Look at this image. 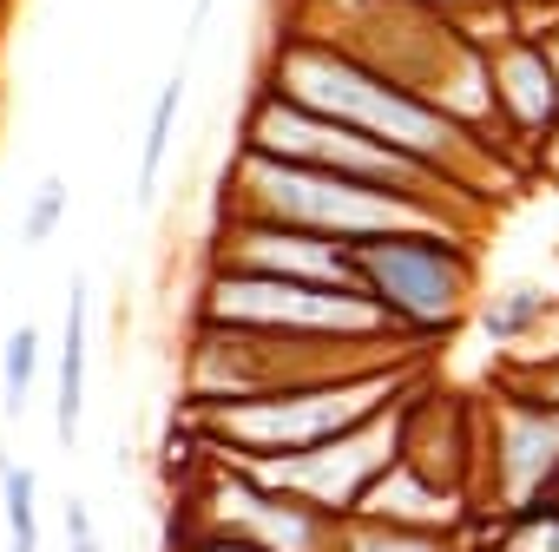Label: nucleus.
Returning <instances> with one entry per match:
<instances>
[{"instance_id":"23","label":"nucleus","mask_w":559,"mask_h":552,"mask_svg":"<svg viewBox=\"0 0 559 552\" xmlns=\"http://www.w3.org/2000/svg\"><path fill=\"white\" fill-rule=\"evenodd\" d=\"M60 526H67V552H106V545H99V526H93V506H86L80 493L60 500Z\"/></svg>"},{"instance_id":"26","label":"nucleus","mask_w":559,"mask_h":552,"mask_svg":"<svg viewBox=\"0 0 559 552\" xmlns=\"http://www.w3.org/2000/svg\"><path fill=\"white\" fill-rule=\"evenodd\" d=\"M415 8H428V14H448V21H454V14H467V8H474V0H415Z\"/></svg>"},{"instance_id":"5","label":"nucleus","mask_w":559,"mask_h":552,"mask_svg":"<svg viewBox=\"0 0 559 552\" xmlns=\"http://www.w3.org/2000/svg\"><path fill=\"white\" fill-rule=\"evenodd\" d=\"M237 145L250 152H270V158H290V165H310V171H336V178H356V184H376V191H402V197H435V204H454V211H480L493 217L480 197H467L461 184H448L441 171H428L421 158L343 125V119H323V112H304L297 99L270 93V86H250L243 99V125H237Z\"/></svg>"},{"instance_id":"18","label":"nucleus","mask_w":559,"mask_h":552,"mask_svg":"<svg viewBox=\"0 0 559 552\" xmlns=\"http://www.w3.org/2000/svg\"><path fill=\"white\" fill-rule=\"evenodd\" d=\"M336 552H474V539H454V532H415V526H389V519H362V513H349Z\"/></svg>"},{"instance_id":"13","label":"nucleus","mask_w":559,"mask_h":552,"mask_svg":"<svg viewBox=\"0 0 559 552\" xmlns=\"http://www.w3.org/2000/svg\"><path fill=\"white\" fill-rule=\"evenodd\" d=\"M356 513H362V519H389V526H415V532H454V539H474V532H480L474 493L441 487L435 473H421V467L402 460V454L369 480V493H362Z\"/></svg>"},{"instance_id":"29","label":"nucleus","mask_w":559,"mask_h":552,"mask_svg":"<svg viewBox=\"0 0 559 552\" xmlns=\"http://www.w3.org/2000/svg\"><path fill=\"white\" fill-rule=\"evenodd\" d=\"M0 421H8V401H0Z\"/></svg>"},{"instance_id":"14","label":"nucleus","mask_w":559,"mask_h":552,"mask_svg":"<svg viewBox=\"0 0 559 552\" xmlns=\"http://www.w3.org/2000/svg\"><path fill=\"white\" fill-rule=\"evenodd\" d=\"M86 362H93V290H67V323H60V356H53V434L73 447L86 421Z\"/></svg>"},{"instance_id":"9","label":"nucleus","mask_w":559,"mask_h":552,"mask_svg":"<svg viewBox=\"0 0 559 552\" xmlns=\"http://www.w3.org/2000/svg\"><path fill=\"white\" fill-rule=\"evenodd\" d=\"M395 454H402V401H395V408H382L376 421H362V428H349V434H336V441L310 447V454L257 460L250 473H257L263 487H276V493L310 500V506H323V513L349 519V513L362 506L369 480H376ZM230 467H237V460H230Z\"/></svg>"},{"instance_id":"7","label":"nucleus","mask_w":559,"mask_h":552,"mask_svg":"<svg viewBox=\"0 0 559 552\" xmlns=\"http://www.w3.org/2000/svg\"><path fill=\"white\" fill-rule=\"evenodd\" d=\"M171 532H217V539H243L263 552H336L343 519L263 487L250 467H230L191 447V473L171 506Z\"/></svg>"},{"instance_id":"28","label":"nucleus","mask_w":559,"mask_h":552,"mask_svg":"<svg viewBox=\"0 0 559 552\" xmlns=\"http://www.w3.org/2000/svg\"><path fill=\"white\" fill-rule=\"evenodd\" d=\"M8 8H14V0H0V53H8Z\"/></svg>"},{"instance_id":"12","label":"nucleus","mask_w":559,"mask_h":552,"mask_svg":"<svg viewBox=\"0 0 559 552\" xmlns=\"http://www.w3.org/2000/svg\"><path fill=\"white\" fill-rule=\"evenodd\" d=\"M487 80H493V119H500V145L513 152L520 171L539 165V152L552 145L559 132V80L546 67V53L513 34L487 53Z\"/></svg>"},{"instance_id":"10","label":"nucleus","mask_w":559,"mask_h":552,"mask_svg":"<svg viewBox=\"0 0 559 552\" xmlns=\"http://www.w3.org/2000/svg\"><path fill=\"white\" fill-rule=\"evenodd\" d=\"M211 217H217L211 237H204L211 269H250V276H284V284L362 290L356 243H336V237H317V230H284V224H257V217H224V211H211Z\"/></svg>"},{"instance_id":"31","label":"nucleus","mask_w":559,"mask_h":552,"mask_svg":"<svg viewBox=\"0 0 559 552\" xmlns=\"http://www.w3.org/2000/svg\"><path fill=\"white\" fill-rule=\"evenodd\" d=\"M474 552H480V545H474Z\"/></svg>"},{"instance_id":"30","label":"nucleus","mask_w":559,"mask_h":552,"mask_svg":"<svg viewBox=\"0 0 559 552\" xmlns=\"http://www.w3.org/2000/svg\"><path fill=\"white\" fill-rule=\"evenodd\" d=\"M552 500H559V493H552Z\"/></svg>"},{"instance_id":"24","label":"nucleus","mask_w":559,"mask_h":552,"mask_svg":"<svg viewBox=\"0 0 559 552\" xmlns=\"http://www.w3.org/2000/svg\"><path fill=\"white\" fill-rule=\"evenodd\" d=\"M165 552H263V545H243V539H217V532H171Z\"/></svg>"},{"instance_id":"6","label":"nucleus","mask_w":559,"mask_h":552,"mask_svg":"<svg viewBox=\"0 0 559 552\" xmlns=\"http://www.w3.org/2000/svg\"><path fill=\"white\" fill-rule=\"evenodd\" d=\"M362 290L395 316L402 336L441 349L480 303V250L454 230H402L356 243Z\"/></svg>"},{"instance_id":"15","label":"nucleus","mask_w":559,"mask_h":552,"mask_svg":"<svg viewBox=\"0 0 559 552\" xmlns=\"http://www.w3.org/2000/svg\"><path fill=\"white\" fill-rule=\"evenodd\" d=\"M546 310H552V290H539V284H513V290H493V297L474 303V329H480L493 349L513 356V349H526V343L539 336Z\"/></svg>"},{"instance_id":"20","label":"nucleus","mask_w":559,"mask_h":552,"mask_svg":"<svg viewBox=\"0 0 559 552\" xmlns=\"http://www.w3.org/2000/svg\"><path fill=\"white\" fill-rule=\"evenodd\" d=\"M40 329L34 323H21L8 343H0V401H8V421L14 415H27V401H34V388H40Z\"/></svg>"},{"instance_id":"1","label":"nucleus","mask_w":559,"mask_h":552,"mask_svg":"<svg viewBox=\"0 0 559 552\" xmlns=\"http://www.w3.org/2000/svg\"><path fill=\"white\" fill-rule=\"evenodd\" d=\"M257 86H270V93L297 99L304 112L343 119V125L382 139V145L421 158L428 171H441L448 184H461V191L480 197L487 211H500V204L513 197V184L526 178V171H520L513 158H500L480 132L454 125L441 106H428L421 93H408L402 80L376 73L369 60H356L349 47H336V40H323V34L284 27V34L270 40V53H263Z\"/></svg>"},{"instance_id":"8","label":"nucleus","mask_w":559,"mask_h":552,"mask_svg":"<svg viewBox=\"0 0 559 552\" xmlns=\"http://www.w3.org/2000/svg\"><path fill=\"white\" fill-rule=\"evenodd\" d=\"M559 493V408L480 382V519L546 506Z\"/></svg>"},{"instance_id":"11","label":"nucleus","mask_w":559,"mask_h":552,"mask_svg":"<svg viewBox=\"0 0 559 552\" xmlns=\"http://www.w3.org/2000/svg\"><path fill=\"white\" fill-rule=\"evenodd\" d=\"M402 460H415L441 487L474 493L480 506V388L421 375L402 395Z\"/></svg>"},{"instance_id":"19","label":"nucleus","mask_w":559,"mask_h":552,"mask_svg":"<svg viewBox=\"0 0 559 552\" xmlns=\"http://www.w3.org/2000/svg\"><path fill=\"white\" fill-rule=\"evenodd\" d=\"M0 519H8V552H40V473L8 454H0Z\"/></svg>"},{"instance_id":"4","label":"nucleus","mask_w":559,"mask_h":552,"mask_svg":"<svg viewBox=\"0 0 559 552\" xmlns=\"http://www.w3.org/2000/svg\"><path fill=\"white\" fill-rule=\"evenodd\" d=\"M191 329L217 336H270V343H415L395 329V316L362 290H323V284H284V276H250V269H211L198 276ZM428 349V343H421Z\"/></svg>"},{"instance_id":"17","label":"nucleus","mask_w":559,"mask_h":552,"mask_svg":"<svg viewBox=\"0 0 559 552\" xmlns=\"http://www.w3.org/2000/svg\"><path fill=\"white\" fill-rule=\"evenodd\" d=\"M474 545L480 552H559V500L520 506V513H500V519H480Z\"/></svg>"},{"instance_id":"16","label":"nucleus","mask_w":559,"mask_h":552,"mask_svg":"<svg viewBox=\"0 0 559 552\" xmlns=\"http://www.w3.org/2000/svg\"><path fill=\"white\" fill-rule=\"evenodd\" d=\"M178 112H185V67L152 93V112H145V139H139V178H132V204L152 211L158 184H165V158H171V132H178Z\"/></svg>"},{"instance_id":"27","label":"nucleus","mask_w":559,"mask_h":552,"mask_svg":"<svg viewBox=\"0 0 559 552\" xmlns=\"http://www.w3.org/2000/svg\"><path fill=\"white\" fill-rule=\"evenodd\" d=\"M539 171H552V178H559V132H552V145L539 152Z\"/></svg>"},{"instance_id":"2","label":"nucleus","mask_w":559,"mask_h":552,"mask_svg":"<svg viewBox=\"0 0 559 552\" xmlns=\"http://www.w3.org/2000/svg\"><path fill=\"white\" fill-rule=\"evenodd\" d=\"M211 211L284 224V230H317V237H336V243H376V237H402V230L480 237V211L376 191V184H356V178H336V171H310V165L270 158V152H250V145L230 152Z\"/></svg>"},{"instance_id":"22","label":"nucleus","mask_w":559,"mask_h":552,"mask_svg":"<svg viewBox=\"0 0 559 552\" xmlns=\"http://www.w3.org/2000/svg\"><path fill=\"white\" fill-rule=\"evenodd\" d=\"M487 382H507V388H520V395L559 408V356H500V362L487 369Z\"/></svg>"},{"instance_id":"25","label":"nucleus","mask_w":559,"mask_h":552,"mask_svg":"<svg viewBox=\"0 0 559 552\" xmlns=\"http://www.w3.org/2000/svg\"><path fill=\"white\" fill-rule=\"evenodd\" d=\"M513 356H559V290H552V310H546V323H539V336H533L526 349H513Z\"/></svg>"},{"instance_id":"3","label":"nucleus","mask_w":559,"mask_h":552,"mask_svg":"<svg viewBox=\"0 0 559 552\" xmlns=\"http://www.w3.org/2000/svg\"><path fill=\"white\" fill-rule=\"evenodd\" d=\"M428 375V356L415 362H382V369H356L336 382H310V388H284V395H257V401H217V408H178V428L198 454L211 460H284V454H310L362 421H376L382 408H395L415 382Z\"/></svg>"},{"instance_id":"21","label":"nucleus","mask_w":559,"mask_h":552,"mask_svg":"<svg viewBox=\"0 0 559 552\" xmlns=\"http://www.w3.org/2000/svg\"><path fill=\"white\" fill-rule=\"evenodd\" d=\"M67 211H73V191H67V178H60V171H47V178H40V191H34V204H27V217H21V250L53 243V237H60V224H67Z\"/></svg>"}]
</instances>
